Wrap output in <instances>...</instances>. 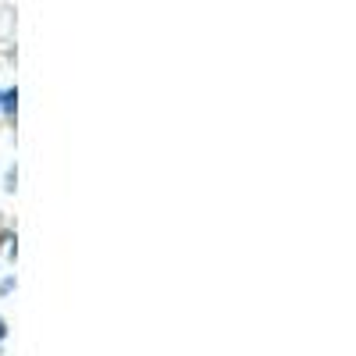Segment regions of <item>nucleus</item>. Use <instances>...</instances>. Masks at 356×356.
I'll return each mask as SVG.
<instances>
[{"label": "nucleus", "mask_w": 356, "mask_h": 356, "mask_svg": "<svg viewBox=\"0 0 356 356\" xmlns=\"http://www.w3.org/2000/svg\"><path fill=\"white\" fill-rule=\"evenodd\" d=\"M0 335H4V324H0Z\"/></svg>", "instance_id": "1"}]
</instances>
